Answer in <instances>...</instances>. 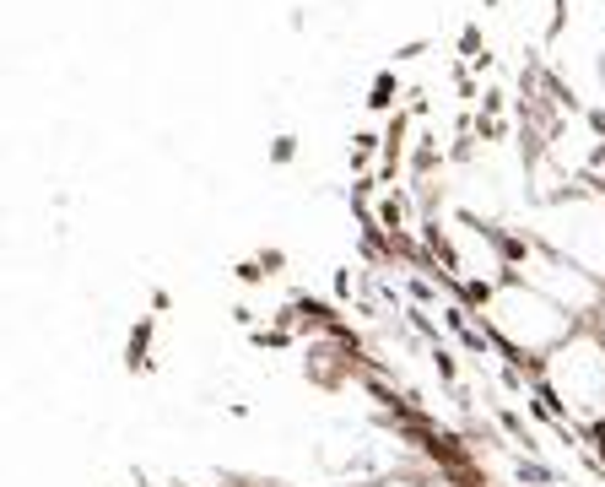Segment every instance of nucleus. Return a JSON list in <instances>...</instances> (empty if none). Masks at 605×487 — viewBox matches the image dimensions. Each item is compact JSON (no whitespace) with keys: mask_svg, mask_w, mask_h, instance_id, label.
<instances>
[{"mask_svg":"<svg viewBox=\"0 0 605 487\" xmlns=\"http://www.w3.org/2000/svg\"><path fill=\"white\" fill-rule=\"evenodd\" d=\"M541 385L557 396L568 423H600L605 417V336L595 325H578V331L551 347L541 358Z\"/></svg>","mask_w":605,"mask_h":487,"instance_id":"obj_1","label":"nucleus"},{"mask_svg":"<svg viewBox=\"0 0 605 487\" xmlns=\"http://www.w3.org/2000/svg\"><path fill=\"white\" fill-rule=\"evenodd\" d=\"M368 109H373V114H395V109H400V76H395V71H379V76H373Z\"/></svg>","mask_w":605,"mask_h":487,"instance_id":"obj_2","label":"nucleus"},{"mask_svg":"<svg viewBox=\"0 0 605 487\" xmlns=\"http://www.w3.org/2000/svg\"><path fill=\"white\" fill-rule=\"evenodd\" d=\"M125 363L136 368V374H146V368H152V320H141L136 331H130V341H125Z\"/></svg>","mask_w":605,"mask_h":487,"instance_id":"obj_3","label":"nucleus"},{"mask_svg":"<svg viewBox=\"0 0 605 487\" xmlns=\"http://www.w3.org/2000/svg\"><path fill=\"white\" fill-rule=\"evenodd\" d=\"M298 157V136H276L271 141V163H292Z\"/></svg>","mask_w":605,"mask_h":487,"instance_id":"obj_4","label":"nucleus"}]
</instances>
